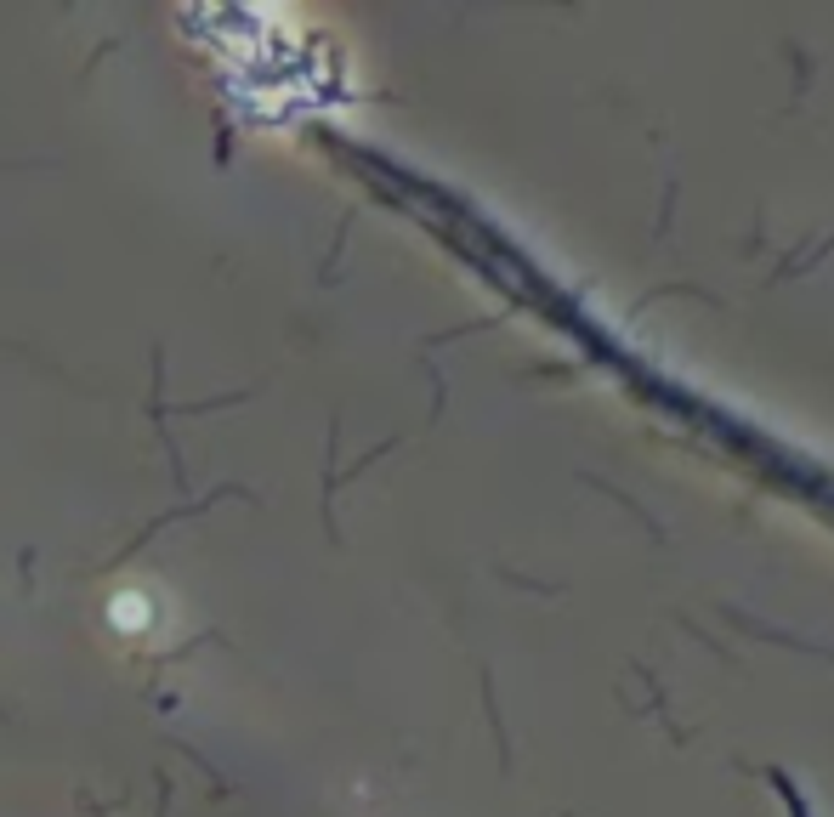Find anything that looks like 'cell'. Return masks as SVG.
Wrapping results in <instances>:
<instances>
[{
  "label": "cell",
  "mask_w": 834,
  "mask_h": 817,
  "mask_svg": "<svg viewBox=\"0 0 834 817\" xmlns=\"http://www.w3.org/2000/svg\"><path fill=\"white\" fill-rule=\"evenodd\" d=\"M154 392H148V426H154V437H159V449H165V460H171V477H176V488L188 494V466H182V454H176V437H171V426H165V352L154 347Z\"/></svg>",
  "instance_id": "6da1fadb"
},
{
  "label": "cell",
  "mask_w": 834,
  "mask_h": 817,
  "mask_svg": "<svg viewBox=\"0 0 834 817\" xmlns=\"http://www.w3.org/2000/svg\"><path fill=\"white\" fill-rule=\"evenodd\" d=\"M0 721H12V710H6V704H0Z\"/></svg>",
  "instance_id": "3957f363"
},
{
  "label": "cell",
  "mask_w": 834,
  "mask_h": 817,
  "mask_svg": "<svg viewBox=\"0 0 834 817\" xmlns=\"http://www.w3.org/2000/svg\"><path fill=\"white\" fill-rule=\"evenodd\" d=\"M80 806H86L91 817H108V806H91V795H80Z\"/></svg>",
  "instance_id": "7a4b0ae2"
}]
</instances>
